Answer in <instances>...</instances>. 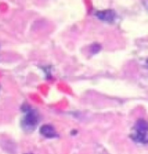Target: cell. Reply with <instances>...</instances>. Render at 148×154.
Wrapping results in <instances>:
<instances>
[{
    "mask_svg": "<svg viewBox=\"0 0 148 154\" xmlns=\"http://www.w3.org/2000/svg\"><path fill=\"white\" fill-rule=\"evenodd\" d=\"M22 111L23 112V116L21 119L22 128L26 133H31L39 123V113L36 109L27 103L22 106Z\"/></svg>",
    "mask_w": 148,
    "mask_h": 154,
    "instance_id": "6da1fadb",
    "label": "cell"
},
{
    "mask_svg": "<svg viewBox=\"0 0 148 154\" xmlns=\"http://www.w3.org/2000/svg\"><path fill=\"white\" fill-rule=\"evenodd\" d=\"M134 133L130 135L131 139L140 144H148V122L139 119L134 126Z\"/></svg>",
    "mask_w": 148,
    "mask_h": 154,
    "instance_id": "7a4b0ae2",
    "label": "cell"
},
{
    "mask_svg": "<svg viewBox=\"0 0 148 154\" xmlns=\"http://www.w3.org/2000/svg\"><path fill=\"white\" fill-rule=\"evenodd\" d=\"M96 17L106 23H112L116 19V13L113 10H105V11H99L95 13Z\"/></svg>",
    "mask_w": 148,
    "mask_h": 154,
    "instance_id": "3957f363",
    "label": "cell"
},
{
    "mask_svg": "<svg viewBox=\"0 0 148 154\" xmlns=\"http://www.w3.org/2000/svg\"><path fill=\"white\" fill-rule=\"evenodd\" d=\"M39 132H40L41 135H42L45 138H48V139H54V138L58 137V134H57L55 127L51 125H49V124L42 125L40 127Z\"/></svg>",
    "mask_w": 148,
    "mask_h": 154,
    "instance_id": "277c9868",
    "label": "cell"
},
{
    "mask_svg": "<svg viewBox=\"0 0 148 154\" xmlns=\"http://www.w3.org/2000/svg\"><path fill=\"white\" fill-rule=\"evenodd\" d=\"M100 49V46L99 44H94V45L92 46V51H93L94 53H97V52H99Z\"/></svg>",
    "mask_w": 148,
    "mask_h": 154,
    "instance_id": "5b68a950",
    "label": "cell"
},
{
    "mask_svg": "<svg viewBox=\"0 0 148 154\" xmlns=\"http://www.w3.org/2000/svg\"><path fill=\"white\" fill-rule=\"evenodd\" d=\"M144 5H145L146 8L148 10V2H144Z\"/></svg>",
    "mask_w": 148,
    "mask_h": 154,
    "instance_id": "8992f818",
    "label": "cell"
},
{
    "mask_svg": "<svg viewBox=\"0 0 148 154\" xmlns=\"http://www.w3.org/2000/svg\"><path fill=\"white\" fill-rule=\"evenodd\" d=\"M146 63H147V65H148V60H147V61H146Z\"/></svg>",
    "mask_w": 148,
    "mask_h": 154,
    "instance_id": "52a82bcc",
    "label": "cell"
},
{
    "mask_svg": "<svg viewBox=\"0 0 148 154\" xmlns=\"http://www.w3.org/2000/svg\"><path fill=\"white\" fill-rule=\"evenodd\" d=\"M26 154H32V153H26Z\"/></svg>",
    "mask_w": 148,
    "mask_h": 154,
    "instance_id": "ba28073f",
    "label": "cell"
}]
</instances>
